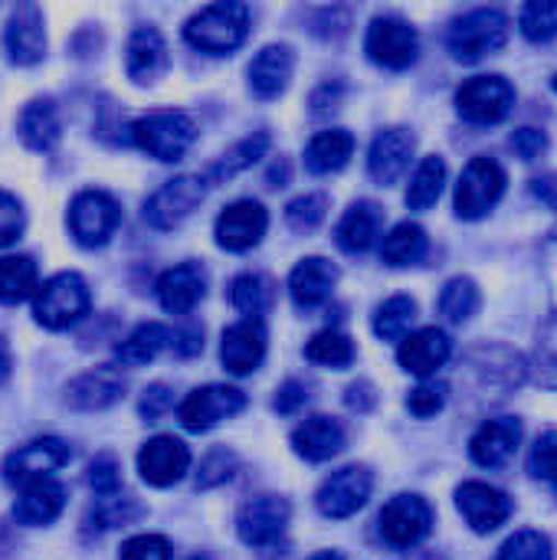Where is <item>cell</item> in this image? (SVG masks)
<instances>
[{
	"instance_id": "cell-12",
	"label": "cell",
	"mask_w": 557,
	"mask_h": 560,
	"mask_svg": "<svg viewBox=\"0 0 557 560\" xmlns=\"http://www.w3.org/2000/svg\"><path fill=\"white\" fill-rule=\"evenodd\" d=\"M371 489H374V476L364 466H345V469L332 472L322 482V489L315 495V505H318V512L325 518L341 522V518L358 515L368 505Z\"/></svg>"
},
{
	"instance_id": "cell-28",
	"label": "cell",
	"mask_w": 557,
	"mask_h": 560,
	"mask_svg": "<svg viewBox=\"0 0 557 560\" xmlns=\"http://www.w3.org/2000/svg\"><path fill=\"white\" fill-rule=\"evenodd\" d=\"M292 450L309 463H325L345 450V430L332 417H309L292 433Z\"/></svg>"
},
{
	"instance_id": "cell-58",
	"label": "cell",
	"mask_w": 557,
	"mask_h": 560,
	"mask_svg": "<svg viewBox=\"0 0 557 560\" xmlns=\"http://www.w3.org/2000/svg\"><path fill=\"white\" fill-rule=\"evenodd\" d=\"M309 560H345L341 555H335V551H318V555H312Z\"/></svg>"
},
{
	"instance_id": "cell-17",
	"label": "cell",
	"mask_w": 557,
	"mask_h": 560,
	"mask_svg": "<svg viewBox=\"0 0 557 560\" xmlns=\"http://www.w3.org/2000/svg\"><path fill=\"white\" fill-rule=\"evenodd\" d=\"M187 469H190V450L174 436H154L138 453V472L154 489H167L181 482Z\"/></svg>"
},
{
	"instance_id": "cell-38",
	"label": "cell",
	"mask_w": 557,
	"mask_h": 560,
	"mask_svg": "<svg viewBox=\"0 0 557 560\" xmlns=\"http://www.w3.org/2000/svg\"><path fill=\"white\" fill-rule=\"evenodd\" d=\"M36 292V262L30 256H3L0 259V302L16 305Z\"/></svg>"
},
{
	"instance_id": "cell-51",
	"label": "cell",
	"mask_w": 557,
	"mask_h": 560,
	"mask_svg": "<svg viewBox=\"0 0 557 560\" xmlns=\"http://www.w3.org/2000/svg\"><path fill=\"white\" fill-rule=\"evenodd\" d=\"M121 560H171V545L161 535H135L121 545Z\"/></svg>"
},
{
	"instance_id": "cell-32",
	"label": "cell",
	"mask_w": 557,
	"mask_h": 560,
	"mask_svg": "<svg viewBox=\"0 0 557 560\" xmlns=\"http://www.w3.org/2000/svg\"><path fill=\"white\" fill-rule=\"evenodd\" d=\"M355 154V135L345 131V128H328V131H318L309 148H305V167L312 174H335L341 171Z\"/></svg>"
},
{
	"instance_id": "cell-39",
	"label": "cell",
	"mask_w": 557,
	"mask_h": 560,
	"mask_svg": "<svg viewBox=\"0 0 557 560\" xmlns=\"http://www.w3.org/2000/svg\"><path fill=\"white\" fill-rule=\"evenodd\" d=\"M417 318V302L410 295H394L374 312V335L381 341H404Z\"/></svg>"
},
{
	"instance_id": "cell-23",
	"label": "cell",
	"mask_w": 557,
	"mask_h": 560,
	"mask_svg": "<svg viewBox=\"0 0 557 560\" xmlns=\"http://www.w3.org/2000/svg\"><path fill=\"white\" fill-rule=\"evenodd\" d=\"M7 52L16 66H33L43 59L46 49V30H43V13L33 3H20L10 13L7 33H3Z\"/></svg>"
},
{
	"instance_id": "cell-37",
	"label": "cell",
	"mask_w": 557,
	"mask_h": 560,
	"mask_svg": "<svg viewBox=\"0 0 557 560\" xmlns=\"http://www.w3.org/2000/svg\"><path fill=\"white\" fill-rule=\"evenodd\" d=\"M437 308L446 322L453 325H463L476 315L479 308V285L469 279V276H456L450 279L443 289H440V299H437Z\"/></svg>"
},
{
	"instance_id": "cell-31",
	"label": "cell",
	"mask_w": 557,
	"mask_h": 560,
	"mask_svg": "<svg viewBox=\"0 0 557 560\" xmlns=\"http://www.w3.org/2000/svg\"><path fill=\"white\" fill-rule=\"evenodd\" d=\"M164 348H174V331L167 325H161V322H144L115 348V361L125 364V368H144Z\"/></svg>"
},
{
	"instance_id": "cell-7",
	"label": "cell",
	"mask_w": 557,
	"mask_h": 560,
	"mask_svg": "<svg viewBox=\"0 0 557 560\" xmlns=\"http://www.w3.org/2000/svg\"><path fill=\"white\" fill-rule=\"evenodd\" d=\"M378 532L397 551L417 548L433 532V509L420 495H394L378 518Z\"/></svg>"
},
{
	"instance_id": "cell-8",
	"label": "cell",
	"mask_w": 557,
	"mask_h": 560,
	"mask_svg": "<svg viewBox=\"0 0 557 560\" xmlns=\"http://www.w3.org/2000/svg\"><path fill=\"white\" fill-rule=\"evenodd\" d=\"M243 407H246L243 390L227 387V384H207V387H197L184 397V404L177 407V420L190 433H207L217 423L236 417Z\"/></svg>"
},
{
	"instance_id": "cell-24",
	"label": "cell",
	"mask_w": 557,
	"mask_h": 560,
	"mask_svg": "<svg viewBox=\"0 0 557 560\" xmlns=\"http://www.w3.org/2000/svg\"><path fill=\"white\" fill-rule=\"evenodd\" d=\"M207 295V272L197 262H181L158 279V302L167 315H187Z\"/></svg>"
},
{
	"instance_id": "cell-19",
	"label": "cell",
	"mask_w": 557,
	"mask_h": 560,
	"mask_svg": "<svg viewBox=\"0 0 557 560\" xmlns=\"http://www.w3.org/2000/svg\"><path fill=\"white\" fill-rule=\"evenodd\" d=\"M522 443V423L515 417H492L479 423L469 440V456L483 469H502Z\"/></svg>"
},
{
	"instance_id": "cell-49",
	"label": "cell",
	"mask_w": 557,
	"mask_h": 560,
	"mask_svg": "<svg viewBox=\"0 0 557 560\" xmlns=\"http://www.w3.org/2000/svg\"><path fill=\"white\" fill-rule=\"evenodd\" d=\"M89 489L95 492V495H102V499H108V495H118V489H121V469H118V459L115 456H95L92 463H89Z\"/></svg>"
},
{
	"instance_id": "cell-35",
	"label": "cell",
	"mask_w": 557,
	"mask_h": 560,
	"mask_svg": "<svg viewBox=\"0 0 557 560\" xmlns=\"http://www.w3.org/2000/svg\"><path fill=\"white\" fill-rule=\"evenodd\" d=\"M443 184H446V161L437 154H427L407 184V207L410 210H430L440 200Z\"/></svg>"
},
{
	"instance_id": "cell-47",
	"label": "cell",
	"mask_w": 557,
	"mask_h": 560,
	"mask_svg": "<svg viewBox=\"0 0 557 560\" xmlns=\"http://www.w3.org/2000/svg\"><path fill=\"white\" fill-rule=\"evenodd\" d=\"M446 397H450V387H446V384H440V381H423L420 387L410 390L407 410H410L414 417H420V420H430V417H437V413L446 407Z\"/></svg>"
},
{
	"instance_id": "cell-4",
	"label": "cell",
	"mask_w": 557,
	"mask_h": 560,
	"mask_svg": "<svg viewBox=\"0 0 557 560\" xmlns=\"http://www.w3.org/2000/svg\"><path fill=\"white\" fill-rule=\"evenodd\" d=\"M89 305H92V295H89L85 279L79 272H59L36 289L33 315L43 328L62 331V328L76 325L89 312Z\"/></svg>"
},
{
	"instance_id": "cell-36",
	"label": "cell",
	"mask_w": 557,
	"mask_h": 560,
	"mask_svg": "<svg viewBox=\"0 0 557 560\" xmlns=\"http://www.w3.org/2000/svg\"><path fill=\"white\" fill-rule=\"evenodd\" d=\"M269 144H272V138H269L266 131H256V135L243 138L240 144H233V148L207 171V180H210V184H223V180L236 177L240 171L253 167V164L269 151Z\"/></svg>"
},
{
	"instance_id": "cell-44",
	"label": "cell",
	"mask_w": 557,
	"mask_h": 560,
	"mask_svg": "<svg viewBox=\"0 0 557 560\" xmlns=\"http://www.w3.org/2000/svg\"><path fill=\"white\" fill-rule=\"evenodd\" d=\"M535 381L545 387H557V315L548 318V325L538 335V348H535V361H532Z\"/></svg>"
},
{
	"instance_id": "cell-48",
	"label": "cell",
	"mask_w": 557,
	"mask_h": 560,
	"mask_svg": "<svg viewBox=\"0 0 557 560\" xmlns=\"http://www.w3.org/2000/svg\"><path fill=\"white\" fill-rule=\"evenodd\" d=\"M529 472L557 489V430H548L535 440L532 456H529Z\"/></svg>"
},
{
	"instance_id": "cell-30",
	"label": "cell",
	"mask_w": 557,
	"mask_h": 560,
	"mask_svg": "<svg viewBox=\"0 0 557 560\" xmlns=\"http://www.w3.org/2000/svg\"><path fill=\"white\" fill-rule=\"evenodd\" d=\"M125 394V381L115 368H95L69 384V404L76 410H105L118 404Z\"/></svg>"
},
{
	"instance_id": "cell-50",
	"label": "cell",
	"mask_w": 557,
	"mask_h": 560,
	"mask_svg": "<svg viewBox=\"0 0 557 560\" xmlns=\"http://www.w3.org/2000/svg\"><path fill=\"white\" fill-rule=\"evenodd\" d=\"M233 472H236V456H233L230 450H213V453H207L204 463H200L197 486H200V489H213V486L227 482Z\"/></svg>"
},
{
	"instance_id": "cell-11",
	"label": "cell",
	"mask_w": 557,
	"mask_h": 560,
	"mask_svg": "<svg viewBox=\"0 0 557 560\" xmlns=\"http://www.w3.org/2000/svg\"><path fill=\"white\" fill-rule=\"evenodd\" d=\"M121 223V207L105 190H82L69 207V230L79 246H102Z\"/></svg>"
},
{
	"instance_id": "cell-53",
	"label": "cell",
	"mask_w": 557,
	"mask_h": 560,
	"mask_svg": "<svg viewBox=\"0 0 557 560\" xmlns=\"http://www.w3.org/2000/svg\"><path fill=\"white\" fill-rule=\"evenodd\" d=\"M512 148L522 161H538L545 151H548V135L538 131V128H519L512 135Z\"/></svg>"
},
{
	"instance_id": "cell-14",
	"label": "cell",
	"mask_w": 557,
	"mask_h": 560,
	"mask_svg": "<svg viewBox=\"0 0 557 560\" xmlns=\"http://www.w3.org/2000/svg\"><path fill=\"white\" fill-rule=\"evenodd\" d=\"M456 509L476 535H489L509 522L512 499L489 482H463L456 489Z\"/></svg>"
},
{
	"instance_id": "cell-6",
	"label": "cell",
	"mask_w": 557,
	"mask_h": 560,
	"mask_svg": "<svg viewBox=\"0 0 557 560\" xmlns=\"http://www.w3.org/2000/svg\"><path fill=\"white\" fill-rule=\"evenodd\" d=\"M515 105V89L502 75H476L456 89V112L473 125H499Z\"/></svg>"
},
{
	"instance_id": "cell-54",
	"label": "cell",
	"mask_w": 557,
	"mask_h": 560,
	"mask_svg": "<svg viewBox=\"0 0 557 560\" xmlns=\"http://www.w3.org/2000/svg\"><path fill=\"white\" fill-rule=\"evenodd\" d=\"M171 404H174V394L164 387V384H154V387H148L144 390V397H141V417L144 420H158L161 413H167L171 410Z\"/></svg>"
},
{
	"instance_id": "cell-22",
	"label": "cell",
	"mask_w": 557,
	"mask_h": 560,
	"mask_svg": "<svg viewBox=\"0 0 557 560\" xmlns=\"http://www.w3.org/2000/svg\"><path fill=\"white\" fill-rule=\"evenodd\" d=\"M414 148H417V138L407 128H384L371 141V151H368V171H371V177L378 184H384V187L394 184L410 167Z\"/></svg>"
},
{
	"instance_id": "cell-26",
	"label": "cell",
	"mask_w": 557,
	"mask_h": 560,
	"mask_svg": "<svg viewBox=\"0 0 557 560\" xmlns=\"http://www.w3.org/2000/svg\"><path fill=\"white\" fill-rule=\"evenodd\" d=\"M338 282V269L335 262L322 259V256H309L302 259L292 276H289V292L295 299L299 308H318L332 299V289Z\"/></svg>"
},
{
	"instance_id": "cell-1",
	"label": "cell",
	"mask_w": 557,
	"mask_h": 560,
	"mask_svg": "<svg viewBox=\"0 0 557 560\" xmlns=\"http://www.w3.org/2000/svg\"><path fill=\"white\" fill-rule=\"evenodd\" d=\"M250 36V7L246 3H210L194 13L184 26V39L210 56H230Z\"/></svg>"
},
{
	"instance_id": "cell-13",
	"label": "cell",
	"mask_w": 557,
	"mask_h": 560,
	"mask_svg": "<svg viewBox=\"0 0 557 560\" xmlns=\"http://www.w3.org/2000/svg\"><path fill=\"white\" fill-rule=\"evenodd\" d=\"M69 446L56 436H39L20 450H13L3 463V476L10 486H33L49 479L56 469H62L69 463Z\"/></svg>"
},
{
	"instance_id": "cell-56",
	"label": "cell",
	"mask_w": 557,
	"mask_h": 560,
	"mask_svg": "<svg viewBox=\"0 0 557 560\" xmlns=\"http://www.w3.org/2000/svg\"><path fill=\"white\" fill-rule=\"evenodd\" d=\"M532 194L545 203L557 210V174H545V177H535L532 180Z\"/></svg>"
},
{
	"instance_id": "cell-57",
	"label": "cell",
	"mask_w": 557,
	"mask_h": 560,
	"mask_svg": "<svg viewBox=\"0 0 557 560\" xmlns=\"http://www.w3.org/2000/svg\"><path fill=\"white\" fill-rule=\"evenodd\" d=\"M10 371H13V361H10V348H7V341L0 338V384H7Z\"/></svg>"
},
{
	"instance_id": "cell-29",
	"label": "cell",
	"mask_w": 557,
	"mask_h": 560,
	"mask_svg": "<svg viewBox=\"0 0 557 560\" xmlns=\"http://www.w3.org/2000/svg\"><path fill=\"white\" fill-rule=\"evenodd\" d=\"M66 509V489L53 479L23 486V495L13 505V518L26 528H39L59 518V512Z\"/></svg>"
},
{
	"instance_id": "cell-55",
	"label": "cell",
	"mask_w": 557,
	"mask_h": 560,
	"mask_svg": "<svg viewBox=\"0 0 557 560\" xmlns=\"http://www.w3.org/2000/svg\"><path fill=\"white\" fill-rule=\"evenodd\" d=\"M305 400H309V394H305V387H302L299 381H286V384L276 390V410L286 413V417L295 413Z\"/></svg>"
},
{
	"instance_id": "cell-52",
	"label": "cell",
	"mask_w": 557,
	"mask_h": 560,
	"mask_svg": "<svg viewBox=\"0 0 557 560\" xmlns=\"http://www.w3.org/2000/svg\"><path fill=\"white\" fill-rule=\"evenodd\" d=\"M23 226H26V217H23L20 200L13 194L0 190V249L10 246V243H16L20 233H23Z\"/></svg>"
},
{
	"instance_id": "cell-20",
	"label": "cell",
	"mask_w": 557,
	"mask_h": 560,
	"mask_svg": "<svg viewBox=\"0 0 557 560\" xmlns=\"http://www.w3.org/2000/svg\"><path fill=\"white\" fill-rule=\"evenodd\" d=\"M453 354V341L443 328H420L414 335H407L397 348V361L407 374L414 377H433Z\"/></svg>"
},
{
	"instance_id": "cell-42",
	"label": "cell",
	"mask_w": 557,
	"mask_h": 560,
	"mask_svg": "<svg viewBox=\"0 0 557 560\" xmlns=\"http://www.w3.org/2000/svg\"><path fill=\"white\" fill-rule=\"evenodd\" d=\"M519 26L525 39L532 43H548L557 36V0H532L519 13Z\"/></svg>"
},
{
	"instance_id": "cell-2",
	"label": "cell",
	"mask_w": 557,
	"mask_h": 560,
	"mask_svg": "<svg viewBox=\"0 0 557 560\" xmlns=\"http://www.w3.org/2000/svg\"><path fill=\"white\" fill-rule=\"evenodd\" d=\"M506 39H509V16L492 7H479L453 20L446 33V49L453 52L456 62H479L489 52L502 49Z\"/></svg>"
},
{
	"instance_id": "cell-45",
	"label": "cell",
	"mask_w": 557,
	"mask_h": 560,
	"mask_svg": "<svg viewBox=\"0 0 557 560\" xmlns=\"http://www.w3.org/2000/svg\"><path fill=\"white\" fill-rule=\"evenodd\" d=\"M325 210H328L325 194H302L286 207V220L295 233H312L325 220Z\"/></svg>"
},
{
	"instance_id": "cell-3",
	"label": "cell",
	"mask_w": 557,
	"mask_h": 560,
	"mask_svg": "<svg viewBox=\"0 0 557 560\" xmlns=\"http://www.w3.org/2000/svg\"><path fill=\"white\" fill-rule=\"evenodd\" d=\"M131 138L144 154H151L158 161H181L190 151V144L197 141V125L184 112L161 108V112L141 115L131 125Z\"/></svg>"
},
{
	"instance_id": "cell-59",
	"label": "cell",
	"mask_w": 557,
	"mask_h": 560,
	"mask_svg": "<svg viewBox=\"0 0 557 560\" xmlns=\"http://www.w3.org/2000/svg\"><path fill=\"white\" fill-rule=\"evenodd\" d=\"M552 85H555V92H557V75H555V82H552Z\"/></svg>"
},
{
	"instance_id": "cell-25",
	"label": "cell",
	"mask_w": 557,
	"mask_h": 560,
	"mask_svg": "<svg viewBox=\"0 0 557 560\" xmlns=\"http://www.w3.org/2000/svg\"><path fill=\"white\" fill-rule=\"evenodd\" d=\"M167 43L164 36L154 30V26H138L128 39V52H125V66H128V75L138 82V85H151L164 75L167 69Z\"/></svg>"
},
{
	"instance_id": "cell-40",
	"label": "cell",
	"mask_w": 557,
	"mask_h": 560,
	"mask_svg": "<svg viewBox=\"0 0 557 560\" xmlns=\"http://www.w3.org/2000/svg\"><path fill=\"white\" fill-rule=\"evenodd\" d=\"M305 358H309L312 364L341 371V368H348V364L355 361V345H351L348 335H341V331H335V328H325V331H318V335L305 345Z\"/></svg>"
},
{
	"instance_id": "cell-18",
	"label": "cell",
	"mask_w": 557,
	"mask_h": 560,
	"mask_svg": "<svg viewBox=\"0 0 557 560\" xmlns=\"http://www.w3.org/2000/svg\"><path fill=\"white\" fill-rule=\"evenodd\" d=\"M266 358V325L263 318H243L236 325H230L223 331V345H220V361L230 374L243 377L259 371Z\"/></svg>"
},
{
	"instance_id": "cell-33",
	"label": "cell",
	"mask_w": 557,
	"mask_h": 560,
	"mask_svg": "<svg viewBox=\"0 0 557 560\" xmlns=\"http://www.w3.org/2000/svg\"><path fill=\"white\" fill-rule=\"evenodd\" d=\"M20 138L30 151H53L59 141V112L49 98H36L20 112Z\"/></svg>"
},
{
	"instance_id": "cell-16",
	"label": "cell",
	"mask_w": 557,
	"mask_h": 560,
	"mask_svg": "<svg viewBox=\"0 0 557 560\" xmlns=\"http://www.w3.org/2000/svg\"><path fill=\"white\" fill-rule=\"evenodd\" d=\"M269 213L256 200H236L217 217V243L230 253H246L266 236Z\"/></svg>"
},
{
	"instance_id": "cell-10",
	"label": "cell",
	"mask_w": 557,
	"mask_h": 560,
	"mask_svg": "<svg viewBox=\"0 0 557 560\" xmlns=\"http://www.w3.org/2000/svg\"><path fill=\"white\" fill-rule=\"evenodd\" d=\"M364 49H368L371 62H378L384 69H407L420 56V36L401 16H378L368 26Z\"/></svg>"
},
{
	"instance_id": "cell-43",
	"label": "cell",
	"mask_w": 557,
	"mask_h": 560,
	"mask_svg": "<svg viewBox=\"0 0 557 560\" xmlns=\"http://www.w3.org/2000/svg\"><path fill=\"white\" fill-rule=\"evenodd\" d=\"M552 558H555V551H552L548 535L525 528V532H515V535L502 545V551H499V558L496 560H552Z\"/></svg>"
},
{
	"instance_id": "cell-41",
	"label": "cell",
	"mask_w": 557,
	"mask_h": 560,
	"mask_svg": "<svg viewBox=\"0 0 557 560\" xmlns=\"http://www.w3.org/2000/svg\"><path fill=\"white\" fill-rule=\"evenodd\" d=\"M230 302L246 318H259L269 308V302H272V285L263 276H256V272H243V276L233 279Z\"/></svg>"
},
{
	"instance_id": "cell-27",
	"label": "cell",
	"mask_w": 557,
	"mask_h": 560,
	"mask_svg": "<svg viewBox=\"0 0 557 560\" xmlns=\"http://www.w3.org/2000/svg\"><path fill=\"white\" fill-rule=\"evenodd\" d=\"M381 226H384V210L374 200H358L345 210L335 240L345 253H368L378 243Z\"/></svg>"
},
{
	"instance_id": "cell-34",
	"label": "cell",
	"mask_w": 557,
	"mask_h": 560,
	"mask_svg": "<svg viewBox=\"0 0 557 560\" xmlns=\"http://www.w3.org/2000/svg\"><path fill=\"white\" fill-rule=\"evenodd\" d=\"M427 246H430V240H427V230L420 226V223H397L387 236H384V243H381V259L391 266V269H407V266H417L423 256H427Z\"/></svg>"
},
{
	"instance_id": "cell-9",
	"label": "cell",
	"mask_w": 557,
	"mask_h": 560,
	"mask_svg": "<svg viewBox=\"0 0 557 560\" xmlns=\"http://www.w3.org/2000/svg\"><path fill=\"white\" fill-rule=\"evenodd\" d=\"M204 197H207V180L204 177H194V174L174 177V180H167L164 187H158L148 197L144 220L154 230H174L204 203Z\"/></svg>"
},
{
	"instance_id": "cell-15",
	"label": "cell",
	"mask_w": 557,
	"mask_h": 560,
	"mask_svg": "<svg viewBox=\"0 0 557 560\" xmlns=\"http://www.w3.org/2000/svg\"><path fill=\"white\" fill-rule=\"evenodd\" d=\"M289 502L279 495H253L236 518V532L250 548H269L282 538L286 525H289Z\"/></svg>"
},
{
	"instance_id": "cell-5",
	"label": "cell",
	"mask_w": 557,
	"mask_h": 560,
	"mask_svg": "<svg viewBox=\"0 0 557 560\" xmlns=\"http://www.w3.org/2000/svg\"><path fill=\"white\" fill-rule=\"evenodd\" d=\"M506 171L492 158H473L456 184V217L460 220H483L506 194Z\"/></svg>"
},
{
	"instance_id": "cell-46",
	"label": "cell",
	"mask_w": 557,
	"mask_h": 560,
	"mask_svg": "<svg viewBox=\"0 0 557 560\" xmlns=\"http://www.w3.org/2000/svg\"><path fill=\"white\" fill-rule=\"evenodd\" d=\"M131 518H138V505H135V499L108 495V499H102V502L92 509V515H89V528H95V532H108V528L128 525Z\"/></svg>"
},
{
	"instance_id": "cell-21",
	"label": "cell",
	"mask_w": 557,
	"mask_h": 560,
	"mask_svg": "<svg viewBox=\"0 0 557 560\" xmlns=\"http://www.w3.org/2000/svg\"><path fill=\"white\" fill-rule=\"evenodd\" d=\"M292 69H295V56H292V49H289L286 43L263 46V49L253 56L250 69H246V75H250V92H253L256 98H263V102L279 98V95L286 92L289 79H292Z\"/></svg>"
}]
</instances>
